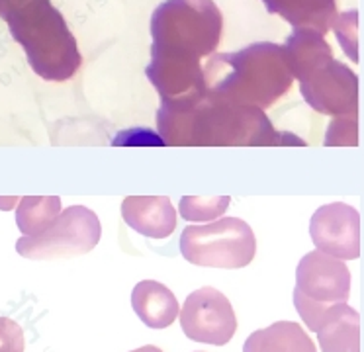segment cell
Wrapping results in <instances>:
<instances>
[{
    "instance_id": "cell-6",
    "label": "cell",
    "mask_w": 364,
    "mask_h": 352,
    "mask_svg": "<svg viewBox=\"0 0 364 352\" xmlns=\"http://www.w3.org/2000/svg\"><path fill=\"white\" fill-rule=\"evenodd\" d=\"M181 252L196 266L237 270L253 262L257 239L243 219L220 218L212 223L186 227L181 235Z\"/></svg>"
},
{
    "instance_id": "cell-3",
    "label": "cell",
    "mask_w": 364,
    "mask_h": 352,
    "mask_svg": "<svg viewBox=\"0 0 364 352\" xmlns=\"http://www.w3.org/2000/svg\"><path fill=\"white\" fill-rule=\"evenodd\" d=\"M223 16L214 0H165L151 16V63L181 69H202L215 53Z\"/></svg>"
},
{
    "instance_id": "cell-9",
    "label": "cell",
    "mask_w": 364,
    "mask_h": 352,
    "mask_svg": "<svg viewBox=\"0 0 364 352\" xmlns=\"http://www.w3.org/2000/svg\"><path fill=\"white\" fill-rule=\"evenodd\" d=\"M181 327L191 341L223 346L237 331V317L230 299L220 289L206 286L186 297L181 309Z\"/></svg>"
},
{
    "instance_id": "cell-18",
    "label": "cell",
    "mask_w": 364,
    "mask_h": 352,
    "mask_svg": "<svg viewBox=\"0 0 364 352\" xmlns=\"http://www.w3.org/2000/svg\"><path fill=\"white\" fill-rule=\"evenodd\" d=\"M358 12L356 10H350V12H345V14L337 16V20L333 23L331 30H335L337 38H339V43L345 49V53L353 59L355 63H358Z\"/></svg>"
},
{
    "instance_id": "cell-11",
    "label": "cell",
    "mask_w": 364,
    "mask_h": 352,
    "mask_svg": "<svg viewBox=\"0 0 364 352\" xmlns=\"http://www.w3.org/2000/svg\"><path fill=\"white\" fill-rule=\"evenodd\" d=\"M122 218L149 239H166L176 229V210L166 196H127L122 203Z\"/></svg>"
},
{
    "instance_id": "cell-10",
    "label": "cell",
    "mask_w": 364,
    "mask_h": 352,
    "mask_svg": "<svg viewBox=\"0 0 364 352\" xmlns=\"http://www.w3.org/2000/svg\"><path fill=\"white\" fill-rule=\"evenodd\" d=\"M309 235L317 250L339 260L360 257V213L348 203L321 206L311 215Z\"/></svg>"
},
{
    "instance_id": "cell-13",
    "label": "cell",
    "mask_w": 364,
    "mask_h": 352,
    "mask_svg": "<svg viewBox=\"0 0 364 352\" xmlns=\"http://www.w3.org/2000/svg\"><path fill=\"white\" fill-rule=\"evenodd\" d=\"M270 14H278L294 30H311L325 36L337 20V0H262Z\"/></svg>"
},
{
    "instance_id": "cell-19",
    "label": "cell",
    "mask_w": 364,
    "mask_h": 352,
    "mask_svg": "<svg viewBox=\"0 0 364 352\" xmlns=\"http://www.w3.org/2000/svg\"><path fill=\"white\" fill-rule=\"evenodd\" d=\"M356 143H358V114L333 117L327 137H325V145H350V147H355Z\"/></svg>"
},
{
    "instance_id": "cell-7",
    "label": "cell",
    "mask_w": 364,
    "mask_h": 352,
    "mask_svg": "<svg viewBox=\"0 0 364 352\" xmlns=\"http://www.w3.org/2000/svg\"><path fill=\"white\" fill-rule=\"evenodd\" d=\"M348 294L350 270L343 260L317 249L304 255L296 268L294 305L309 331L316 333L317 321L329 305L347 304Z\"/></svg>"
},
{
    "instance_id": "cell-2",
    "label": "cell",
    "mask_w": 364,
    "mask_h": 352,
    "mask_svg": "<svg viewBox=\"0 0 364 352\" xmlns=\"http://www.w3.org/2000/svg\"><path fill=\"white\" fill-rule=\"evenodd\" d=\"M206 90L220 100L267 110L292 88L284 46L261 41L233 53H214L204 63Z\"/></svg>"
},
{
    "instance_id": "cell-14",
    "label": "cell",
    "mask_w": 364,
    "mask_h": 352,
    "mask_svg": "<svg viewBox=\"0 0 364 352\" xmlns=\"http://www.w3.org/2000/svg\"><path fill=\"white\" fill-rule=\"evenodd\" d=\"M132 307L135 315L151 329H166L178 317V299L165 284L143 280L132 292Z\"/></svg>"
},
{
    "instance_id": "cell-4",
    "label": "cell",
    "mask_w": 364,
    "mask_h": 352,
    "mask_svg": "<svg viewBox=\"0 0 364 352\" xmlns=\"http://www.w3.org/2000/svg\"><path fill=\"white\" fill-rule=\"evenodd\" d=\"M0 18L9 23L36 75L49 82H65L77 75L82 63L77 39L51 0H14Z\"/></svg>"
},
{
    "instance_id": "cell-15",
    "label": "cell",
    "mask_w": 364,
    "mask_h": 352,
    "mask_svg": "<svg viewBox=\"0 0 364 352\" xmlns=\"http://www.w3.org/2000/svg\"><path fill=\"white\" fill-rule=\"evenodd\" d=\"M243 352H317V348L301 325L294 321H278L251 333Z\"/></svg>"
},
{
    "instance_id": "cell-5",
    "label": "cell",
    "mask_w": 364,
    "mask_h": 352,
    "mask_svg": "<svg viewBox=\"0 0 364 352\" xmlns=\"http://www.w3.org/2000/svg\"><path fill=\"white\" fill-rule=\"evenodd\" d=\"M284 49L294 78L300 80L301 96L311 108L331 117L358 114V77L333 57L321 33L294 30Z\"/></svg>"
},
{
    "instance_id": "cell-20",
    "label": "cell",
    "mask_w": 364,
    "mask_h": 352,
    "mask_svg": "<svg viewBox=\"0 0 364 352\" xmlns=\"http://www.w3.org/2000/svg\"><path fill=\"white\" fill-rule=\"evenodd\" d=\"M24 331L16 321L0 317V352H24Z\"/></svg>"
},
{
    "instance_id": "cell-16",
    "label": "cell",
    "mask_w": 364,
    "mask_h": 352,
    "mask_svg": "<svg viewBox=\"0 0 364 352\" xmlns=\"http://www.w3.org/2000/svg\"><path fill=\"white\" fill-rule=\"evenodd\" d=\"M61 213V200L57 196H26L18 202L16 225L24 237L43 233Z\"/></svg>"
},
{
    "instance_id": "cell-22",
    "label": "cell",
    "mask_w": 364,
    "mask_h": 352,
    "mask_svg": "<svg viewBox=\"0 0 364 352\" xmlns=\"http://www.w3.org/2000/svg\"><path fill=\"white\" fill-rule=\"evenodd\" d=\"M132 352H163L161 348H157V346H153V344H147V346H141V348H135V351Z\"/></svg>"
},
{
    "instance_id": "cell-17",
    "label": "cell",
    "mask_w": 364,
    "mask_h": 352,
    "mask_svg": "<svg viewBox=\"0 0 364 352\" xmlns=\"http://www.w3.org/2000/svg\"><path fill=\"white\" fill-rule=\"evenodd\" d=\"M231 203L230 196H184L181 200V211L182 219L186 221H215L220 219L228 211Z\"/></svg>"
},
{
    "instance_id": "cell-23",
    "label": "cell",
    "mask_w": 364,
    "mask_h": 352,
    "mask_svg": "<svg viewBox=\"0 0 364 352\" xmlns=\"http://www.w3.org/2000/svg\"><path fill=\"white\" fill-rule=\"evenodd\" d=\"M12 2H14V0H0V12H4V8L10 6Z\"/></svg>"
},
{
    "instance_id": "cell-1",
    "label": "cell",
    "mask_w": 364,
    "mask_h": 352,
    "mask_svg": "<svg viewBox=\"0 0 364 352\" xmlns=\"http://www.w3.org/2000/svg\"><path fill=\"white\" fill-rule=\"evenodd\" d=\"M157 132L165 145H306L292 133L278 132L262 110L210 92L194 102L161 104Z\"/></svg>"
},
{
    "instance_id": "cell-21",
    "label": "cell",
    "mask_w": 364,
    "mask_h": 352,
    "mask_svg": "<svg viewBox=\"0 0 364 352\" xmlns=\"http://www.w3.org/2000/svg\"><path fill=\"white\" fill-rule=\"evenodd\" d=\"M129 139V143H137V145H143V143H151V145H165V141L161 139L155 133H145L143 129H135V132H126L119 135L118 139H114V145L116 143H122V141Z\"/></svg>"
},
{
    "instance_id": "cell-8",
    "label": "cell",
    "mask_w": 364,
    "mask_h": 352,
    "mask_svg": "<svg viewBox=\"0 0 364 352\" xmlns=\"http://www.w3.org/2000/svg\"><path fill=\"white\" fill-rule=\"evenodd\" d=\"M102 237V225L95 211L85 206L63 210L43 233L18 239V255L32 260L75 258L95 249Z\"/></svg>"
},
{
    "instance_id": "cell-12",
    "label": "cell",
    "mask_w": 364,
    "mask_h": 352,
    "mask_svg": "<svg viewBox=\"0 0 364 352\" xmlns=\"http://www.w3.org/2000/svg\"><path fill=\"white\" fill-rule=\"evenodd\" d=\"M316 333L321 352H360V315L350 305H329Z\"/></svg>"
}]
</instances>
